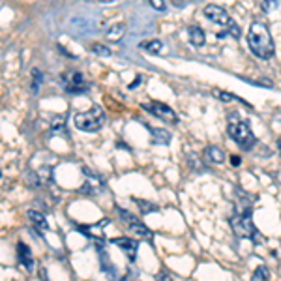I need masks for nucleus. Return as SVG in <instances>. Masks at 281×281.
<instances>
[{
	"instance_id": "10",
	"label": "nucleus",
	"mask_w": 281,
	"mask_h": 281,
	"mask_svg": "<svg viewBox=\"0 0 281 281\" xmlns=\"http://www.w3.org/2000/svg\"><path fill=\"white\" fill-rule=\"evenodd\" d=\"M96 248H99V264H101V270L105 272V275L109 277V279L116 281L118 279V274H116V268H115V264H111L109 261V255L105 253L103 250V244H98L96 242Z\"/></svg>"
},
{
	"instance_id": "1",
	"label": "nucleus",
	"mask_w": 281,
	"mask_h": 281,
	"mask_svg": "<svg viewBox=\"0 0 281 281\" xmlns=\"http://www.w3.org/2000/svg\"><path fill=\"white\" fill-rule=\"evenodd\" d=\"M248 45H250L251 53L263 60L274 56V40L263 23H251L250 30H248Z\"/></svg>"
},
{
	"instance_id": "11",
	"label": "nucleus",
	"mask_w": 281,
	"mask_h": 281,
	"mask_svg": "<svg viewBox=\"0 0 281 281\" xmlns=\"http://www.w3.org/2000/svg\"><path fill=\"white\" fill-rule=\"evenodd\" d=\"M113 244L118 245L120 250L129 257V261H135V257H137V250H139V242L133 238H115L113 240Z\"/></svg>"
},
{
	"instance_id": "27",
	"label": "nucleus",
	"mask_w": 281,
	"mask_h": 281,
	"mask_svg": "<svg viewBox=\"0 0 281 281\" xmlns=\"http://www.w3.org/2000/svg\"><path fill=\"white\" fill-rule=\"evenodd\" d=\"M156 279H158V281H172L171 277H169V275H165V274H159Z\"/></svg>"
},
{
	"instance_id": "19",
	"label": "nucleus",
	"mask_w": 281,
	"mask_h": 281,
	"mask_svg": "<svg viewBox=\"0 0 281 281\" xmlns=\"http://www.w3.org/2000/svg\"><path fill=\"white\" fill-rule=\"evenodd\" d=\"M270 277V272L266 266H257L253 275H251V281H268Z\"/></svg>"
},
{
	"instance_id": "18",
	"label": "nucleus",
	"mask_w": 281,
	"mask_h": 281,
	"mask_svg": "<svg viewBox=\"0 0 281 281\" xmlns=\"http://www.w3.org/2000/svg\"><path fill=\"white\" fill-rule=\"evenodd\" d=\"M135 204L139 206V210L143 214H152V212H158V204L148 201H140V199H135Z\"/></svg>"
},
{
	"instance_id": "28",
	"label": "nucleus",
	"mask_w": 281,
	"mask_h": 281,
	"mask_svg": "<svg viewBox=\"0 0 281 281\" xmlns=\"http://www.w3.org/2000/svg\"><path fill=\"white\" fill-rule=\"evenodd\" d=\"M231 163H232V165H240V158H238V156H232Z\"/></svg>"
},
{
	"instance_id": "12",
	"label": "nucleus",
	"mask_w": 281,
	"mask_h": 281,
	"mask_svg": "<svg viewBox=\"0 0 281 281\" xmlns=\"http://www.w3.org/2000/svg\"><path fill=\"white\" fill-rule=\"evenodd\" d=\"M126 34V23H115L113 26H109V30L105 32V38L109 42H120Z\"/></svg>"
},
{
	"instance_id": "9",
	"label": "nucleus",
	"mask_w": 281,
	"mask_h": 281,
	"mask_svg": "<svg viewBox=\"0 0 281 281\" xmlns=\"http://www.w3.org/2000/svg\"><path fill=\"white\" fill-rule=\"evenodd\" d=\"M17 257H19L21 266H23L28 274H32V272H34V257H32L30 248H28L26 244H23V242H19L17 244Z\"/></svg>"
},
{
	"instance_id": "20",
	"label": "nucleus",
	"mask_w": 281,
	"mask_h": 281,
	"mask_svg": "<svg viewBox=\"0 0 281 281\" xmlns=\"http://www.w3.org/2000/svg\"><path fill=\"white\" fill-rule=\"evenodd\" d=\"M92 53L98 56H111V49L109 47H105L103 43H92Z\"/></svg>"
},
{
	"instance_id": "25",
	"label": "nucleus",
	"mask_w": 281,
	"mask_h": 281,
	"mask_svg": "<svg viewBox=\"0 0 281 281\" xmlns=\"http://www.w3.org/2000/svg\"><path fill=\"white\" fill-rule=\"evenodd\" d=\"M150 6H152L154 10H158V12H163V10H165V2H163V0H150Z\"/></svg>"
},
{
	"instance_id": "23",
	"label": "nucleus",
	"mask_w": 281,
	"mask_h": 281,
	"mask_svg": "<svg viewBox=\"0 0 281 281\" xmlns=\"http://www.w3.org/2000/svg\"><path fill=\"white\" fill-rule=\"evenodd\" d=\"M188 163H190L191 169H195V171H201V167H204L202 163H199V159H197L195 154H191L190 158H188Z\"/></svg>"
},
{
	"instance_id": "24",
	"label": "nucleus",
	"mask_w": 281,
	"mask_h": 281,
	"mask_svg": "<svg viewBox=\"0 0 281 281\" xmlns=\"http://www.w3.org/2000/svg\"><path fill=\"white\" fill-rule=\"evenodd\" d=\"M277 8H279V4L275 0H266V2H263L264 12H272V10H277Z\"/></svg>"
},
{
	"instance_id": "26",
	"label": "nucleus",
	"mask_w": 281,
	"mask_h": 281,
	"mask_svg": "<svg viewBox=\"0 0 281 281\" xmlns=\"http://www.w3.org/2000/svg\"><path fill=\"white\" fill-rule=\"evenodd\" d=\"M229 34H231V36H234V38H240V28L234 25V23H232V25L229 26Z\"/></svg>"
},
{
	"instance_id": "16",
	"label": "nucleus",
	"mask_w": 281,
	"mask_h": 281,
	"mask_svg": "<svg viewBox=\"0 0 281 281\" xmlns=\"http://www.w3.org/2000/svg\"><path fill=\"white\" fill-rule=\"evenodd\" d=\"M204 156H206V159H210L212 163H221V161L225 159V154H223V150H221L220 147H214V145L206 147V150H204Z\"/></svg>"
},
{
	"instance_id": "8",
	"label": "nucleus",
	"mask_w": 281,
	"mask_h": 281,
	"mask_svg": "<svg viewBox=\"0 0 281 281\" xmlns=\"http://www.w3.org/2000/svg\"><path fill=\"white\" fill-rule=\"evenodd\" d=\"M204 17H206L208 21L216 23V25H221V26L232 25V21H231V17H229V13H227V10L218 6V4H208V6L204 8Z\"/></svg>"
},
{
	"instance_id": "14",
	"label": "nucleus",
	"mask_w": 281,
	"mask_h": 281,
	"mask_svg": "<svg viewBox=\"0 0 281 281\" xmlns=\"http://www.w3.org/2000/svg\"><path fill=\"white\" fill-rule=\"evenodd\" d=\"M188 38H190V42L193 43L195 47H202L204 42H206V36H204L202 28H199V26H190V28H188Z\"/></svg>"
},
{
	"instance_id": "6",
	"label": "nucleus",
	"mask_w": 281,
	"mask_h": 281,
	"mask_svg": "<svg viewBox=\"0 0 281 281\" xmlns=\"http://www.w3.org/2000/svg\"><path fill=\"white\" fill-rule=\"evenodd\" d=\"M62 83L67 94H83L86 92V81L85 75L81 72H66L62 74Z\"/></svg>"
},
{
	"instance_id": "22",
	"label": "nucleus",
	"mask_w": 281,
	"mask_h": 281,
	"mask_svg": "<svg viewBox=\"0 0 281 281\" xmlns=\"http://www.w3.org/2000/svg\"><path fill=\"white\" fill-rule=\"evenodd\" d=\"M42 79H43V74L40 69H32V92L36 94L40 85H42Z\"/></svg>"
},
{
	"instance_id": "13",
	"label": "nucleus",
	"mask_w": 281,
	"mask_h": 281,
	"mask_svg": "<svg viewBox=\"0 0 281 281\" xmlns=\"http://www.w3.org/2000/svg\"><path fill=\"white\" fill-rule=\"evenodd\" d=\"M26 216H28V220H30L32 223L38 227V229H42V231H47V229H49V223H47L45 216H43L40 210H34V208H30V210L26 212Z\"/></svg>"
},
{
	"instance_id": "5",
	"label": "nucleus",
	"mask_w": 281,
	"mask_h": 281,
	"mask_svg": "<svg viewBox=\"0 0 281 281\" xmlns=\"http://www.w3.org/2000/svg\"><path fill=\"white\" fill-rule=\"evenodd\" d=\"M140 107L147 111V113H150V115L158 116L159 120H163V122L172 124V126H174V124H178L177 113H174V111H172L169 105L159 103V101H152V103H143Z\"/></svg>"
},
{
	"instance_id": "29",
	"label": "nucleus",
	"mask_w": 281,
	"mask_h": 281,
	"mask_svg": "<svg viewBox=\"0 0 281 281\" xmlns=\"http://www.w3.org/2000/svg\"><path fill=\"white\" fill-rule=\"evenodd\" d=\"M279 150H281V140H279Z\"/></svg>"
},
{
	"instance_id": "3",
	"label": "nucleus",
	"mask_w": 281,
	"mask_h": 281,
	"mask_svg": "<svg viewBox=\"0 0 281 281\" xmlns=\"http://www.w3.org/2000/svg\"><path fill=\"white\" fill-rule=\"evenodd\" d=\"M75 128L81 129V131H88V133H94V131H99L103 128L105 124V113L101 107L98 105H92L90 109L85 111V113H77L74 116Z\"/></svg>"
},
{
	"instance_id": "21",
	"label": "nucleus",
	"mask_w": 281,
	"mask_h": 281,
	"mask_svg": "<svg viewBox=\"0 0 281 281\" xmlns=\"http://www.w3.org/2000/svg\"><path fill=\"white\" fill-rule=\"evenodd\" d=\"M64 133L66 135V126H64V116H55L53 118V133Z\"/></svg>"
},
{
	"instance_id": "2",
	"label": "nucleus",
	"mask_w": 281,
	"mask_h": 281,
	"mask_svg": "<svg viewBox=\"0 0 281 281\" xmlns=\"http://www.w3.org/2000/svg\"><path fill=\"white\" fill-rule=\"evenodd\" d=\"M227 133L231 137L240 148H244V150H251V148L255 147L257 143V137L253 135L251 128L244 120H240L238 115L236 113H232L229 116V126H227Z\"/></svg>"
},
{
	"instance_id": "15",
	"label": "nucleus",
	"mask_w": 281,
	"mask_h": 281,
	"mask_svg": "<svg viewBox=\"0 0 281 281\" xmlns=\"http://www.w3.org/2000/svg\"><path fill=\"white\" fill-rule=\"evenodd\" d=\"M150 133H152V143L154 145H169L171 143L172 135L167 131V129H154L150 128Z\"/></svg>"
},
{
	"instance_id": "17",
	"label": "nucleus",
	"mask_w": 281,
	"mask_h": 281,
	"mask_svg": "<svg viewBox=\"0 0 281 281\" xmlns=\"http://www.w3.org/2000/svg\"><path fill=\"white\" fill-rule=\"evenodd\" d=\"M140 49L150 53V55H158V53L163 51V43L159 42V40H150V42L140 43Z\"/></svg>"
},
{
	"instance_id": "4",
	"label": "nucleus",
	"mask_w": 281,
	"mask_h": 281,
	"mask_svg": "<svg viewBox=\"0 0 281 281\" xmlns=\"http://www.w3.org/2000/svg\"><path fill=\"white\" fill-rule=\"evenodd\" d=\"M232 227V232L240 236V238H251L253 234H255V225H253V221H251V208H244L242 210V214H236L232 216L231 220H229Z\"/></svg>"
},
{
	"instance_id": "7",
	"label": "nucleus",
	"mask_w": 281,
	"mask_h": 281,
	"mask_svg": "<svg viewBox=\"0 0 281 281\" xmlns=\"http://www.w3.org/2000/svg\"><path fill=\"white\" fill-rule=\"evenodd\" d=\"M118 216H120L124 223L128 225L129 232H133L137 238H145V240H150V238H152V232L148 231L147 225H145V223H140V221L137 220L135 216L128 214L126 210H120V208H118Z\"/></svg>"
}]
</instances>
